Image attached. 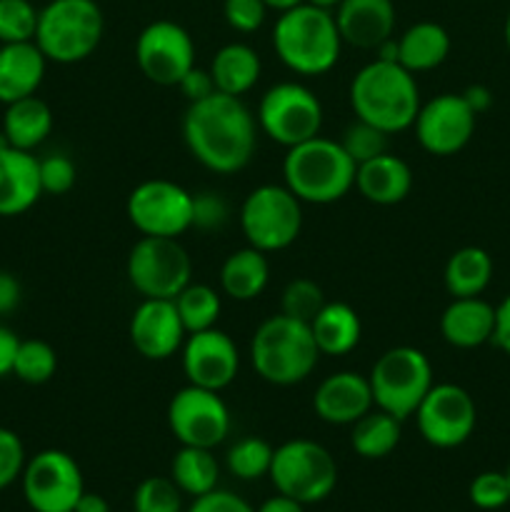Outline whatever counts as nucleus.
<instances>
[{
	"instance_id": "1",
	"label": "nucleus",
	"mask_w": 510,
	"mask_h": 512,
	"mask_svg": "<svg viewBox=\"0 0 510 512\" xmlns=\"http://www.w3.org/2000/svg\"><path fill=\"white\" fill-rule=\"evenodd\" d=\"M258 120L243 98L215 90L183 115V140L203 168L218 175L240 173L258 148Z\"/></svg>"
},
{
	"instance_id": "2",
	"label": "nucleus",
	"mask_w": 510,
	"mask_h": 512,
	"mask_svg": "<svg viewBox=\"0 0 510 512\" xmlns=\"http://www.w3.org/2000/svg\"><path fill=\"white\" fill-rule=\"evenodd\" d=\"M418 80L400 63L370 60L350 83V108L355 118L375 125L385 135L413 128L420 110Z\"/></svg>"
},
{
	"instance_id": "3",
	"label": "nucleus",
	"mask_w": 510,
	"mask_h": 512,
	"mask_svg": "<svg viewBox=\"0 0 510 512\" xmlns=\"http://www.w3.org/2000/svg\"><path fill=\"white\" fill-rule=\"evenodd\" d=\"M273 48L280 63L298 75H325L335 68L343 38L333 10L300 3L278 15L273 25Z\"/></svg>"
},
{
	"instance_id": "4",
	"label": "nucleus",
	"mask_w": 510,
	"mask_h": 512,
	"mask_svg": "<svg viewBox=\"0 0 510 512\" xmlns=\"http://www.w3.org/2000/svg\"><path fill=\"white\" fill-rule=\"evenodd\" d=\"M353 163L340 140L315 138L288 148L283 158V180L285 188L300 200L310 205H330L343 200L355 188Z\"/></svg>"
},
{
	"instance_id": "5",
	"label": "nucleus",
	"mask_w": 510,
	"mask_h": 512,
	"mask_svg": "<svg viewBox=\"0 0 510 512\" xmlns=\"http://www.w3.org/2000/svg\"><path fill=\"white\" fill-rule=\"evenodd\" d=\"M320 350L310 325L278 313L258 325L250 340V363L260 380L278 388H290L313 375Z\"/></svg>"
},
{
	"instance_id": "6",
	"label": "nucleus",
	"mask_w": 510,
	"mask_h": 512,
	"mask_svg": "<svg viewBox=\"0 0 510 512\" xmlns=\"http://www.w3.org/2000/svg\"><path fill=\"white\" fill-rule=\"evenodd\" d=\"M103 33L105 18L95 0H50L38 13L35 45L48 63L73 65L98 50Z\"/></svg>"
},
{
	"instance_id": "7",
	"label": "nucleus",
	"mask_w": 510,
	"mask_h": 512,
	"mask_svg": "<svg viewBox=\"0 0 510 512\" xmlns=\"http://www.w3.org/2000/svg\"><path fill=\"white\" fill-rule=\"evenodd\" d=\"M373 403L393 418H413L418 405L433 388V365L423 350L413 345H398L380 355L368 375Z\"/></svg>"
},
{
	"instance_id": "8",
	"label": "nucleus",
	"mask_w": 510,
	"mask_h": 512,
	"mask_svg": "<svg viewBox=\"0 0 510 512\" xmlns=\"http://www.w3.org/2000/svg\"><path fill=\"white\" fill-rule=\"evenodd\" d=\"M268 475L280 495L315 505L330 498L338 485V463L325 445L295 438L275 448Z\"/></svg>"
},
{
	"instance_id": "9",
	"label": "nucleus",
	"mask_w": 510,
	"mask_h": 512,
	"mask_svg": "<svg viewBox=\"0 0 510 512\" xmlns=\"http://www.w3.org/2000/svg\"><path fill=\"white\" fill-rule=\"evenodd\" d=\"M240 230L265 255L290 248L303 230V203L285 185H258L240 205Z\"/></svg>"
},
{
	"instance_id": "10",
	"label": "nucleus",
	"mask_w": 510,
	"mask_h": 512,
	"mask_svg": "<svg viewBox=\"0 0 510 512\" xmlns=\"http://www.w3.org/2000/svg\"><path fill=\"white\" fill-rule=\"evenodd\" d=\"M255 120H258L260 133L268 135L273 143L293 148V145L320 135L323 103L303 83L285 80V83H275L273 88L265 90Z\"/></svg>"
},
{
	"instance_id": "11",
	"label": "nucleus",
	"mask_w": 510,
	"mask_h": 512,
	"mask_svg": "<svg viewBox=\"0 0 510 512\" xmlns=\"http://www.w3.org/2000/svg\"><path fill=\"white\" fill-rule=\"evenodd\" d=\"M130 285L143 298L175 300V295L190 283L193 263L178 238H150L143 235L130 248L125 265Z\"/></svg>"
},
{
	"instance_id": "12",
	"label": "nucleus",
	"mask_w": 510,
	"mask_h": 512,
	"mask_svg": "<svg viewBox=\"0 0 510 512\" xmlns=\"http://www.w3.org/2000/svg\"><path fill=\"white\" fill-rule=\"evenodd\" d=\"M125 213L140 235L180 238L193 228V193L173 180H143L130 190Z\"/></svg>"
},
{
	"instance_id": "13",
	"label": "nucleus",
	"mask_w": 510,
	"mask_h": 512,
	"mask_svg": "<svg viewBox=\"0 0 510 512\" xmlns=\"http://www.w3.org/2000/svg\"><path fill=\"white\" fill-rule=\"evenodd\" d=\"M25 503L33 512H73L85 493L83 470L65 450H40L25 463L23 475Z\"/></svg>"
},
{
	"instance_id": "14",
	"label": "nucleus",
	"mask_w": 510,
	"mask_h": 512,
	"mask_svg": "<svg viewBox=\"0 0 510 512\" xmlns=\"http://www.w3.org/2000/svg\"><path fill=\"white\" fill-rule=\"evenodd\" d=\"M415 423L428 445L453 450L468 443L478 423L473 395L455 383H433L423 403L415 410Z\"/></svg>"
},
{
	"instance_id": "15",
	"label": "nucleus",
	"mask_w": 510,
	"mask_h": 512,
	"mask_svg": "<svg viewBox=\"0 0 510 512\" xmlns=\"http://www.w3.org/2000/svg\"><path fill=\"white\" fill-rule=\"evenodd\" d=\"M168 428L180 445L215 450L230 435V410L215 390L185 385L168 405Z\"/></svg>"
},
{
	"instance_id": "16",
	"label": "nucleus",
	"mask_w": 510,
	"mask_h": 512,
	"mask_svg": "<svg viewBox=\"0 0 510 512\" xmlns=\"http://www.w3.org/2000/svg\"><path fill=\"white\" fill-rule=\"evenodd\" d=\"M135 63L150 83L173 88L195 68V43L175 20H153L135 40Z\"/></svg>"
},
{
	"instance_id": "17",
	"label": "nucleus",
	"mask_w": 510,
	"mask_h": 512,
	"mask_svg": "<svg viewBox=\"0 0 510 512\" xmlns=\"http://www.w3.org/2000/svg\"><path fill=\"white\" fill-rule=\"evenodd\" d=\"M473 113L460 93H440L433 100L420 105L418 118H415L413 130L420 148L438 158L460 153L470 143L475 133Z\"/></svg>"
},
{
	"instance_id": "18",
	"label": "nucleus",
	"mask_w": 510,
	"mask_h": 512,
	"mask_svg": "<svg viewBox=\"0 0 510 512\" xmlns=\"http://www.w3.org/2000/svg\"><path fill=\"white\" fill-rule=\"evenodd\" d=\"M180 350H183V373L188 385L220 393L238 378V345L223 330L208 328L190 333Z\"/></svg>"
},
{
	"instance_id": "19",
	"label": "nucleus",
	"mask_w": 510,
	"mask_h": 512,
	"mask_svg": "<svg viewBox=\"0 0 510 512\" xmlns=\"http://www.w3.org/2000/svg\"><path fill=\"white\" fill-rule=\"evenodd\" d=\"M128 335L133 348L145 360H168L183 348L188 330L180 320L175 300L143 298V303L133 310Z\"/></svg>"
},
{
	"instance_id": "20",
	"label": "nucleus",
	"mask_w": 510,
	"mask_h": 512,
	"mask_svg": "<svg viewBox=\"0 0 510 512\" xmlns=\"http://www.w3.org/2000/svg\"><path fill=\"white\" fill-rule=\"evenodd\" d=\"M375 408L368 375L340 370L328 375L313 395V410L328 425H353Z\"/></svg>"
},
{
	"instance_id": "21",
	"label": "nucleus",
	"mask_w": 510,
	"mask_h": 512,
	"mask_svg": "<svg viewBox=\"0 0 510 512\" xmlns=\"http://www.w3.org/2000/svg\"><path fill=\"white\" fill-rule=\"evenodd\" d=\"M343 43L360 50H375L395 33L393 0H343L333 10Z\"/></svg>"
},
{
	"instance_id": "22",
	"label": "nucleus",
	"mask_w": 510,
	"mask_h": 512,
	"mask_svg": "<svg viewBox=\"0 0 510 512\" xmlns=\"http://www.w3.org/2000/svg\"><path fill=\"white\" fill-rule=\"evenodd\" d=\"M43 195L40 160L13 145L0 148V218H15L33 208Z\"/></svg>"
},
{
	"instance_id": "23",
	"label": "nucleus",
	"mask_w": 510,
	"mask_h": 512,
	"mask_svg": "<svg viewBox=\"0 0 510 512\" xmlns=\"http://www.w3.org/2000/svg\"><path fill=\"white\" fill-rule=\"evenodd\" d=\"M45 68L48 58L35 40L0 45V103L10 105L38 93L45 80Z\"/></svg>"
},
{
	"instance_id": "24",
	"label": "nucleus",
	"mask_w": 510,
	"mask_h": 512,
	"mask_svg": "<svg viewBox=\"0 0 510 512\" xmlns=\"http://www.w3.org/2000/svg\"><path fill=\"white\" fill-rule=\"evenodd\" d=\"M495 308L478 298H453V303L440 315V335L448 345L460 350H473L493 343Z\"/></svg>"
},
{
	"instance_id": "25",
	"label": "nucleus",
	"mask_w": 510,
	"mask_h": 512,
	"mask_svg": "<svg viewBox=\"0 0 510 512\" xmlns=\"http://www.w3.org/2000/svg\"><path fill=\"white\" fill-rule=\"evenodd\" d=\"M355 188L373 205H398L410 195L413 173L403 158L385 150V153L358 165Z\"/></svg>"
},
{
	"instance_id": "26",
	"label": "nucleus",
	"mask_w": 510,
	"mask_h": 512,
	"mask_svg": "<svg viewBox=\"0 0 510 512\" xmlns=\"http://www.w3.org/2000/svg\"><path fill=\"white\" fill-rule=\"evenodd\" d=\"M308 325L320 355H330V358H343V355L353 353L363 338V323H360L358 310L348 303H338V300L325 303Z\"/></svg>"
},
{
	"instance_id": "27",
	"label": "nucleus",
	"mask_w": 510,
	"mask_h": 512,
	"mask_svg": "<svg viewBox=\"0 0 510 512\" xmlns=\"http://www.w3.org/2000/svg\"><path fill=\"white\" fill-rule=\"evenodd\" d=\"M270 265L268 255L255 248L233 250L220 265V290L238 303L260 298L268 288Z\"/></svg>"
},
{
	"instance_id": "28",
	"label": "nucleus",
	"mask_w": 510,
	"mask_h": 512,
	"mask_svg": "<svg viewBox=\"0 0 510 512\" xmlns=\"http://www.w3.org/2000/svg\"><path fill=\"white\" fill-rule=\"evenodd\" d=\"M450 53L448 30L433 20L410 25L398 38V63L410 73H428L445 63Z\"/></svg>"
},
{
	"instance_id": "29",
	"label": "nucleus",
	"mask_w": 510,
	"mask_h": 512,
	"mask_svg": "<svg viewBox=\"0 0 510 512\" xmlns=\"http://www.w3.org/2000/svg\"><path fill=\"white\" fill-rule=\"evenodd\" d=\"M263 73L258 50L250 48L248 43H228L215 53L210 63V75L218 93L243 98L248 90L255 88Z\"/></svg>"
},
{
	"instance_id": "30",
	"label": "nucleus",
	"mask_w": 510,
	"mask_h": 512,
	"mask_svg": "<svg viewBox=\"0 0 510 512\" xmlns=\"http://www.w3.org/2000/svg\"><path fill=\"white\" fill-rule=\"evenodd\" d=\"M50 130H53V110L38 95H28V98L5 105L3 135L13 148L33 153L38 145L48 140Z\"/></svg>"
},
{
	"instance_id": "31",
	"label": "nucleus",
	"mask_w": 510,
	"mask_h": 512,
	"mask_svg": "<svg viewBox=\"0 0 510 512\" xmlns=\"http://www.w3.org/2000/svg\"><path fill=\"white\" fill-rule=\"evenodd\" d=\"M493 280V258L478 245L455 250L445 263L443 283L450 298H478Z\"/></svg>"
},
{
	"instance_id": "32",
	"label": "nucleus",
	"mask_w": 510,
	"mask_h": 512,
	"mask_svg": "<svg viewBox=\"0 0 510 512\" xmlns=\"http://www.w3.org/2000/svg\"><path fill=\"white\" fill-rule=\"evenodd\" d=\"M400 435H403V420L393 418L385 410L373 408L358 423H353L350 445H353L355 455H360V458L383 460L398 448Z\"/></svg>"
},
{
	"instance_id": "33",
	"label": "nucleus",
	"mask_w": 510,
	"mask_h": 512,
	"mask_svg": "<svg viewBox=\"0 0 510 512\" xmlns=\"http://www.w3.org/2000/svg\"><path fill=\"white\" fill-rule=\"evenodd\" d=\"M170 480L178 485L180 493L190 495V498H200V495L218 488L220 465L213 450L180 445L173 463H170Z\"/></svg>"
},
{
	"instance_id": "34",
	"label": "nucleus",
	"mask_w": 510,
	"mask_h": 512,
	"mask_svg": "<svg viewBox=\"0 0 510 512\" xmlns=\"http://www.w3.org/2000/svg\"><path fill=\"white\" fill-rule=\"evenodd\" d=\"M175 308H178L180 320H183L185 330L190 333H200V330L215 328L223 310V300L215 288L205 283H193L190 280L178 295H175Z\"/></svg>"
},
{
	"instance_id": "35",
	"label": "nucleus",
	"mask_w": 510,
	"mask_h": 512,
	"mask_svg": "<svg viewBox=\"0 0 510 512\" xmlns=\"http://www.w3.org/2000/svg\"><path fill=\"white\" fill-rule=\"evenodd\" d=\"M275 448L263 438H240L225 455L230 475L238 480H260L270 473Z\"/></svg>"
},
{
	"instance_id": "36",
	"label": "nucleus",
	"mask_w": 510,
	"mask_h": 512,
	"mask_svg": "<svg viewBox=\"0 0 510 512\" xmlns=\"http://www.w3.org/2000/svg\"><path fill=\"white\" fill-rule=\"evenodd\" d=\"M55 370H58V355H55L53 345L38 338L20 340L13 365V375L20 383L43 385L53 378Z\"/></svg>"
},
{
	"instance_id": "37",
	"label": "nucleus",
	"mask_w": 510,
	"mask_h": 512,
	"mask_svg": "<svg viewBox=\"0 0 510 512\" xmlns=\"http://www.w3.org/2000/svg\"><path fill=\"white\" fill-rule=\"evenodd\" d=\"M38 13L30 0H0V45L35 40Z\"/></svg>"
},
{
	"instance_id": "38",
	"label": "nucleus",
	"mask_w": 510,
	"mask_h": 512,
	"mask_svg": "<svg viewBox=\"0 0 510 512\" xmlns=\"http://www.w3.org/2000/svg\"><path fill=\"white\" fill-rule=\"evenodd\" d=\"M325 303L328 300H325L323 288L315 280L295 278L285 285L283 298H280V313L288 315V318L310 323Z\"/></svg>"
},
{
	"instance_id": "39",
	"label": "nucleus",
	"mask_w": 510,
	"mask_h": 512,
	"mask_svg": "<svg viewBox=\"0 0 510 512\" xmlns=\"http://www.w3.org/2000/svg\"><path fill=\"white\" fill-rule=\"evenodd\" d=\"M135 512H180L183 510V493L170 478H145L133 493Z\"/></svg>"
},
{
	"instance_id": "40",
	"label": "nucleus",
	"mask_w": 510,
	"mask_h": 512,
	"mask_svg": "<svg viewBox=\"0 0 510 512\" xmlns=\"http://www.w3.org/2000/svg\"><path fill=\"white\" fill-rule=\"evenodd\" d=\"M340 145H343L345 153L353 158V163L360 165L365 163V160L375 158V155L388 150V135H385L383 130L375 128V125H368L363 123V120L355 118V123L345 128Z\"/></svg>"
},
{
	"instance_id": "41",
	"label": "nucleus",
	"mask_w": 510,
	"mask_h": 512,
	"mask_svg": "<svg viewBox=\"0 0 510 512\" xmlns=\"http://www.w3.org/2000/svg\"><path fill=\"white\" fill-rule=\"evenodd\" d=\"M470 503L478 510H500L510 503V483L505 473L485 470L475 475L468 488Z\"/></svg>"
},
{
	"instance_id": "42",
	"label": "nucleus",
	"mask_w": 510,
	"mask_h": 512,
	"mask_svg": "<svg viewBox=\"0 0 510 512\" xmlns=\"http://www.w3.org/2000/svg\"><path fill=\"white\" fill-rule=\"evenodd\" d=\"M228 220L230 205L223 195L213 193V190L193 193V228L213 233V230H223Z\"/></svg>"
},
{
	"instance_id": "43",
	"label": "nucleus",
	"mask_w": 510,
	"mask_h": 512,
	"mask_svg": "<svg viewBox=\"0 0 510 512\" xmlns=\"http://www.w3.org/2000/svg\"><path fill=\"white\" fill-rule=\"evenodd\" d=\"M75 178H78V170H75V163L68 155L55 153L40 160V188H43V195H65L68 190H73Z\"/></svg>"
},
{
	"instance_id": "44",
	"label": "nucleus",
	"mask_w": 510,
	"mask_h": 512,
	"mask_svg": "<svg viewBox=\"0 0 510 512\" xmlns=\"http://www.w3.org/2000/svg\"><path fill=\"white\" fill-rule=\"evenodd\" d=\"M25 463L28 458H25V445L20 435L8 428H0V490L10 488L15 480H20Z\"/></svg>"
},
{
	"instance_id": "45",
	"label": "nucleus",
	"mask_w": 510,
	"mask_h": 512,
	"mask_svg": "<svg viewBox=\"0 0 510 512\" xmlns=\"http://www.w3.org/2000/svg\"><path fill=\"white\" fill-rule=\"evenodd\" d=\"M268 5L263 0H223V18L238 33H255L268 18Z\"/></svg>"
},
{
	"instance_id": "46",
	"label": "nucleus",
	"mask_w": 510,
	"mask_h": 512,
	"mask_svg": "<svg viewBox=\"0 0 510 512\" xmlns=\"http://www.w3.org/2000/svg\"><path fill=\"white\" fill-rule=\"evenodd\" d=\"M188 512H255V508L240 495L215 488L210 493L200 495V498H193Z\"/></svg>"
},
{
	"instance_id": "47",
	"label": "nucleus",
	"mask_w": 510,
	"mask_h": 512,
	"mask_svg": "<svg viewBox=\"0 0 510 512\" xmlns=\"http://www.w3.org/2000/svg\"><path fill=\"white\" fill-rule=\"evenodd\" d=\"M175 88H180V93H183V98L188 100V103H198V100L208 98V95L215 93V83H213V75H210V70H203V68H190L188 73L183 75V80H180Z\"/></svg>"
},
{
	"instance_id": "48",
	"label": "nucleus",
	"mask_w": 510,
	"mask_h": 512,
	"mask_svg": "<svg viewBox=\"0 0 510 512\" xmlns=\"http://www.w3.org/2000/svg\"><path fill=\"white\" fill-rule=\"evenodd\" d=\"M23 298V288H20V280L13 273H5L0 270V315L13 313L20 305Z\"/></svg>"
},
{
	"instance_id": "49",
	"label": "nucleus",
	"mask_w": 510,
	"mask_h": 512,
	"mask_svg": "<svg viewBox=\"0 0 510 512\" xmlns=\"http://www.w3.org/2000/svg\"><path fill=\"white\" fill-rule=\"evenodd\" d=\"M20 338L10 328L0 325V378L5 375H13L15 355H18Z\"/></svg>"
},
{
	"instance_id": "50",
	"label": "nucleus",
	"mask_w": 510,
	"mask_h": 512,
	"mask_svg": "<svg viewBox=\"0 0 510 512\" xmlns=\"http://www.w3.org/2000/svg\"><path fill=\"white\" fill-rule=\"evenodd\" d=\"M493 343L498 345L505 355H510V295H505L503 303L495 308Z\"/></svg>"
},
{
	"instance_id": "51",
	"label": "nucleus",
	"mask_w": 510,
	"mask_h": 512,
	"mask_svg": "<svg viewBox=\"0 0 510 512\" xmlns=\"http://www.w3.org/2000/svg\"><path fill=\"white\" fill-rule=\"evenodd\" d=\"M460 95H463L465 103L473 108L475 115L485 113V110L493 105V95H490V90L485 88V85H468V88H465Z\"/></svg>"
},
{
	"instance_id": "52",
	"label": "nucleus",
	"mask_w": 510,
	"mask_h": 512,
	"mask_svg": "<svg viewBox=\"0 0 510 512\" xmlns=\"http://www.w3.org/2000/svg\"><path fill=\"white\" fill-rule=\"evenodd\" d=\"M255 512H305V505L298 500L288 498V495H273V498L265 500Z\"/></svg>"
},
{
	"instance_id": "53",
	"label": "nucleus",
	"mask_w": 510,
	"mask_h": 512,
	"mask_svg": "<svg viewBox=\"0 0 510 512\" xmlns=\"http://www.w3.org/2000/svg\"><path fill=\"white\" fill-rule=\"evenodd\" d=\"M73 512H110V505L103 495L88 493V490H85V493L80 495L78 505H75Z\"/></svg>"
},
{
	"instance_id": "54",
	"label": "nucleus",
	"mask_w": 510,
	"mask_h": 512,
	"mask_svg": "<svg viewBox=\"0 0 510 512\" xmlns=\"http://www.w3.org/2000/svg\"><path fill=\"white\" fill-rule=\"evenodd\" d=\"M270 10H278V13H285V10L295 8V5L305 3V0H263Z\"/></svg>"
},
{
	"instance_id": "55",
	"label": "nucleus",
	"mask_w": 510,
	"mask_h": 512,
	"mask_svg": "<svg viewBox=\"0 0 510 512\" xmlns=\"http://www.w3.org/2000/svg\"><path fill=\"white\" fill-rule=\"evenodd\" d=\"M305 3H313V5H318V8H325V10H335L340 3H343V0H305Z\"/></svg>"
},
{
	"instance_id": "56",
	"label": "nucleus",
	"mask_w": 510,
	"mask_h": 512,
	"mask_svg": "<svg viewBox=\"0 0 510 512\" xmlns=\"http://www.w3.org/2000/svg\"><path fill=\"white\" fill-rule=\"evenodd\" d=\"M505 45H508V50H510V13H508V18H505Z\"/></svg>"
},
{
	"instance_id": "57",
	"label": "nucleus",
	"mask_w": 510,
	"mask_h": 512,
	"mask_svg": "<svg viewBox=\"0 0 510 512\" xmlns=\"http://www.w3.org/2000/svg\"><path fill=\"white\" fill-rule=\"evenodd\" d=\"M505 475H508V483H510V468H508V473H505Z\"/></svg>"
}]
</instances>
